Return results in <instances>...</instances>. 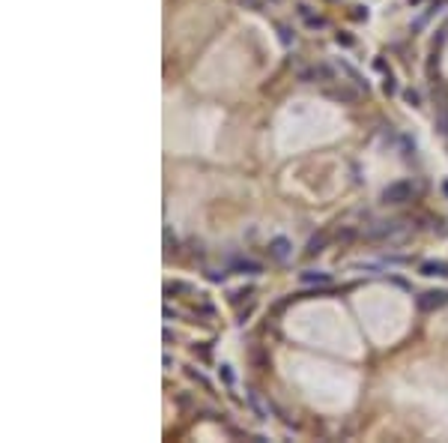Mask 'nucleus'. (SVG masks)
Wrapping results in <instances>:
<instances>
[{"mask_svg": "<svg viewBox=\"0 0 448 443\" xmlns=\"http://www.w3.org/2000/svg\"><path fill=\"white\" fill-rule=\"evenodd\" d=\"M413 198V183H406V180H400V183H392V186H385V192H382V201L385 204H406Z\"/></svg>", "mask_w": 448, "mask_h": 443, "instance_id": "nucleus-1", "label": "nucleus"}, {"mask_svg": "<svg viewBox=\"0 0 448 443\" xmlns=\"http://www.w3.org/2000/svg\"><path fill=\"white\" fill-rule=\"evenodd\" d=\"M445 302H448L445 291H427V294L418 297V309H421V312H433V309H442Z\"/></svg>", "mask_w": 448, "mask_h": 443, "instance_id": "nucleus-2", "label": "nucleus"}, {"mask_svg": "<svg viewBox=\"0 0 448 443\" xmlns=\"http://www.w3.org/2000/svg\"><path fill=\"white\" fill-rule=\"evenodd\" d=\"M290 240L287 237H275L272 243H269V258H275V261H287L290 258Z\"/></svg>", "mask_w": 448, "mask_h": 443, "instance_id": "nucleus-3", "label": "nucleus"}, {"mask_svg": "<svg viewBox=\"0 0 448 443\" xmlns=\"http://www.w3.org/2000/svg\"><path fill=\"white\" fill-rule=\"evenodd\" d=\"M421 276H442V279H448V264L445 261H424Z\"/></svg>", "mask_w": 448, "mask_h": 443, "instance_id": "nucleus-4", "label": "nucleus"}, {"mask_svg": "<svg viewBox=\"0 0 448 443\" xmlns=\"http://www.w3.org/2000/svg\"><path fill=\"white\" fill-rule=\"evenodd\" d=\"M233 269H236V273H248V276H257V273H263V266H260L257 261H248V258L233 261Z\"/></svg>", "mask_w": 448, "mask_h": 443, "instance_id": "nucleus-5", "label": "nucleus"}, {"mask_svg": "<svg viewBox=\"0 0 448 443\" xmlns=\"http://www.w3.org/2000/svg\"><path fill=\"white\" fill-rule=\"evenodd\" d=\"M326 96L329 99H338V102H356V93L347 90V87H329Z\"/></svg>", "mask_w": 448, "mask_h": 443, "instance_id": "nucleus-6", "label": "nucleus"}, {"mask_svg": "<svg viewBox=\"0 0 448 443\" xmlns=\"http://www.w3.org/2000/svg\"><path fill=\"white\" fill-rule=\"evenodd\" d=\"M299 279H302L305 284H329V282H332V276H329V273H314V269L302 273Z\"/></svg>", "mask_w": 448, "mask_h": 443, "instance_id": "nucleus-7", "label": "nucleus"}, {"mask_svg": "<svg viewBox=\"0 0 448 443\" xmlns=\"http://www.w3.org/2000/svg\"><path fill=\"white\" fill-rule=\"evenodd\" d=\"M323 246H326V237L320 234V237H314V240L308 243V248H305V255H308V258H314V255H320V252H323Z\"/></svg>", "mask_w": 448, "mask_h": 443, "instance_id": "nucleus-8", "label": "nucleus"}, {"mask_svg": "<svg viewBox=\"0 0 448 443\" xmlns=\"http://www.w3.org/2000/svg\"><path fill=\"white\" fill-rule=\"evenodd\" d=\"M341 69H344L347 75L353 78V84H359V87H364V90H368V81H364V78H362V75H359V72H356V69H353L350 63H341Z\"/></svg>", "mask_w": 448, "mask_h": 443, "instance_id": "nucleus-9", "label": "nucleus"}, {"mask_svg": "<svg viewBox=\"0 0 448 443\" xmlns=\"http://www.w3.org/2000/svg\"><path fill=\"white\" fill-rule=\"evenodd\" d=\"M403 99H406V105H413V108H418V102H421L415 90H403Z\"/></svg>", "mask_w": 448, "mask_h": 443, "instance_id": "nucleus-10", "label": "nucleus"}, {"mask_svg": "<svg viewBox=\"0 0 448 443\" xmlns=\"http://www.w3.org/2000/svg\"><path fill=\"white\" fill-rule=\"evenodd\" d=\"M382 90H385L389 96H392V93H397V84H395V78H392V72L385 75V84H382Z\"/></svg>", "mask_w": 448, "mask_h": 443, "instance_id": "nucleus-11", "label": "nucleus"}, {"mask_svg": "<svg viewBox=\"0 0 448 443\" xmlns=\"http://www.w3.org/2000/svg\"><path fill=\"white\" fill-rule=\"evenodd\" d=\"M335 39H338V45H353V36L350 33H338Z\"/></svg>", "mask_w": 448, "mask_h": 443, "instance_id": "nucleus-12", "label": "nucleus"}, {"mask_svg": "<svg viewBox=\"0 0 448 443\" xmlns=\"http://www.w3.org/2000/svg\"><path fill=\"white\" fill-rule=\"evenodd\" d=\"M221 377L227 383H233V372H230V365H221Z\"/></svg>", "mask_w": 448, "mask_h": 443, "instance_id": "nucleus-13", "label": "nucleus"}, {"mask_svg": "<svg viewBox=\"0 0 448 443\" xmlns=\"http://www.w3.org/2000/svg\"><path fill=\"white\" fill-rule=\"evenodd\" d=\"M278 33H281V42H284V45H290V30H287V27H278Z\"/></svg>", "mask_w": 448, "mask_h": 443, "instance_id": "nucleus-14", "label": "nucleus"}, {"mask_svg": "<svg viewBox=\"0 0 448 443\" xmlns=\"http://www.w3.org/2000/svg\"><path fill=\"white\" fill-rule=\"evenodd\" d=\"M442 189H445V195H448V183H445V186H442Z\"/></svg>", "mask_w": 448, "mask_h": 443, "instance_id": "nucleus-15", "label": "nucleus"}]
</instances>
